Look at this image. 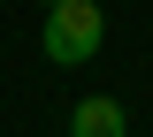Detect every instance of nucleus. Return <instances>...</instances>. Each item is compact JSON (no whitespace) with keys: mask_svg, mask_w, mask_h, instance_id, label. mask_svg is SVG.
I'll use <instances>...</instances> for the list:
<instances>
[{"mask_svg":"<svg viewBox=\"0 0 153 137\" xmlns=\"http://www.w3.org/2000/svg\"><path fill=\"white\" fill-rule=\"evenodd\" d=\"M100 38H107V15H100V0H54L46 8V61H61V69H76V61H92Z\"/></svg>","mask_w":153,"mask_h":137,"instance_id":"obj_1","label":"nucleus"},{"mask_svg":"<svg viewBox=\"0 0 153 137\" xmlns=\"http://www.w3.org/2000/svg\"><path fill=\"white\" fill-rule=\"evenodd\" d=\"M69 137H130V130H123V99H76Z\"/></svg>","mask_w":153,"mask_h":137,"instance_id":"obj_2","label":"nucleus"},{"mask_svg":"<svg viewBox=\"0 0 153 137\" xmlns=\"http://www.w3.org/2000/svg\"><path fill=\"white\" fill-rule=\"evenodd\" d=\"M38 8H54V0H38Z\"/></svg>","mask_w":153,"mask_h":137,"instance_id":"obj_3","label":"nucleus"}]
</instances>
